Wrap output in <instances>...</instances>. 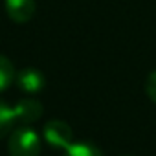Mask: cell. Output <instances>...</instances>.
Instances as JSON below:
<instances>
[{
  "instance_id": "1",
  "label": "cell",
  "mask_w": 156,
  "mask_h": 156,
  "mask_svg": "<svg viewBox=\"0 0 156 156\" xmlns=\"http://www.w3.org/2000/svg\"><path fill=\"white\" fill-rule=\"evenodd\" d=\"M8 152L9 156H39L41 140L37 130H33L30 125L15 127L8 136Z\"/></svg>"
},
{
  "instance_id": "2",
  "label": "cell",
  "mask_w": 156,
  "mask_h": 156,
  "mask_svg": "<svg viewBox=\"0 0 156 156\" xmlns=\"http://www.w3.org/2000/svg\"><path fill=\"white\" fill-rule=\"evenodd\" d=\"M44 140L55 149H66L73 143V130L62 119H50L44 125Z\"/></svg>"
},
{
  "instance_id": "3",
  "label": "cell",
  "mask_w": 156,
  "mask_h": 156,
  "mask_svg": "<svg viewBox=\"0 0 156 156\" xmlns=\"http://www.w3.org/2000/svg\"><path fill=\"white\" fill-rule=\"evenodd\" d=\"M6 15L15 24H26L37 11V0H4Z\"/></svg>"
},
{
  "instance_id": "4",
  "label": "cell",
  "mask_w": 156,
  "mask_h": 156,
  "mask_svg": "<svg viewBox=\"0 0 156 156\" xmlns=\"http://www.w3.org/2000/svg\"><path fill=\"white\" fill-rule=\"evenodd\" d=\"M15 83L26 94H39L46 87V77L37 68H22L15 75Z\"/></svg>"
},
{
  "instance_id": "5",
  "label": "cell",
  "mask_w": 156,
  "mask_h": 156,
  "mask_svg": "<svg viewBox=\"0 0 156 156\" xmlns=\"http://www.w3.org/2000/svg\"><path fill=\"white\" fill-rule=\"evenodd\" d=\"M44 108L41 101L37 99H22L15 105V114H17V123L19 125H31L42 116Z\"/></svg>"
},
{
  "instance_id": "6",
  "label": "cell",
  "mask_w": 156,
  "mask_h": 156,
  "mask_svg": "<svg viewBox=\"0 0 156 156\" xmlns=\"http://www.w3.org/2000/svg\"><path fill=\"white\" fill-rule=\"evenodd\" d=\"M17 125L15 107H9L6 101L0 99V140L6 138Z\"/></svg>"
},
{
  "instance_id": "7",
  "label": "cell",
  "mask_w": 156,
  "mask_h": 156,
  "mask_svg": "<svg viewBox=\"0 0 156 156\" xmlns=\"http://www.w3.org/2000/svg\"><path fill=\"white\" fill-rule=\"evenodd\" d=\"M62 156H103V152L90 141H75L64 149Z\"/></svg>"
},
{
  "instance_id": "8",
  "label": "cell",
  "mask_w": 156,
  "mask_h": 156,
  "mask_svg": "<svg viewBox=\"0 0 156 156\" xmlns=\"http://www.w3.org/2000/svg\"><path fill=\"white\" fill-rule=\"evenodd\" d=\"M15 75H17V70L13 62L6 55H0V92H4L11 87V83L15 81Z\"/></svg>"
},
{
  "instance_id": "9",
  "label": "cell",
  "mask_w": 156,
  "mask_h": 156,
  "mask_svg": "<svg viewBox=\"0 0 156 156\" xmlns=\"http://www.w3.org/2000/svg\"><path fill=\"white\" fill-rule=\"evenodd\" d=\"M145 92H147L149 99L156 105V70L147 75V79H145Z\"/></svg>"
}]
</instances>
